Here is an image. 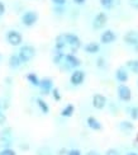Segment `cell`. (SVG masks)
<instances>
[{"mask_svg": "<svg viewBox=\"0 0 138 155\" xmlns=\"http://www.w3.org/2000/svg\"><path fill=\"white\" fill-rule=\"evenodd\" d=\"M34 56H36V48L33 46H30V45L22 46L21 50H19V54H18V57H19V60H21L22 64L30 61Z\"/></svg>", "mask_w": 138, "mask_h": 155, "instance_id": "obj_1", "label": "cell"}, {"mask_svg": "<svg viewBox=\"0 0 138 155\" xmlns=\"http://www.w3.org/2000/svg\"><path fill=\"white\" fill-rule=\"evenodd\" d=\"M65 38H66V43L71 47V52L75 54L81 46L80 38H79L76 35H74V33H65Z\"/></svg>", "mask_w": 138, "mask_h": 155, "instance_id": "obj_2", "label": "cell"}, {"mask_svg": "<svg viewBox=\"0 0 138 155\" xmlns=\"http://www.w3.org/2000/svg\"><path fill=\"white\" fill-rule=\"evenodd\" d=\"M38 21V14L33 10H29V12H25L24 14L22 15V23L27 27H32Z\"/></svg>", "mask_w": 138, "mask_h": 155, "instance_id": "obj_3", "label": "cell"}, {"mask_svg": "<svg viewBox=\"0 0 138 155\" xmlns=\"http://www.w3.org/2000/svg\"><path fill=\"white\" fill-rule=\"evenodd\" d=\"M6 41H8V43L11 45V46H19L23 41V37L17 31H9L8 35H6Z\"/></svg>", "mask_w": 138, "mask_h": 155, "instance_id": "obj_4", "label": "cell"}, {"mask_svg": "<svg viewBox=\"0 0 138 155\" xmlns=\"http://www.w3.org/2000/svg\"><path fill=\"white\" fill-rule=\"evenodd\" d=\"M107 22H108L107 14H105V13H99V14H96V17L94 18L93 27H94V29H101L105 27Z\"/></svg>", "mask_w": 138, "mask_h": 155, "instance_id": "obj_5", "label": "cell"}, {"mask_svg": "<svg viewBox=\"0 0 138 155\" xmlns=\"http://www.w3.org/2000/svg\"><path fill=\"white\" fill-rule=\"evenodd\" d=\"M85 80V73L82 71V70H75L74 73L71 74L70 76V81L72 85H81V84L84 83Z\"/></svg>", "mask_w": 138, "mask_h": 155, "instance_id": "obj_6", "label": "cell"}, {"mask_svg": "<svg viewBox=\"0 0 138 155\" xmlns=\"http://www.w3.org/2000/svg\"><path fill=\"white\" fill-rule=\"evenodd\" d=\"M0 144L5 147H9L11 144V130L10 128H5L0 132Z\"/></svg>", "mask_w": 138, "mask_h": 155, "instance_id": "obj_7", "label": "cell"}, {"mask_svg": "<svg viewBox=\"0 0 138 155\" xmlns=\"http://www.w3.org/2000/svg\"><path fill=\"white\" fill-rule=\"evenodd\" d=\"M39 88H41V92L42 94H50V92L52 90V88H53V81H52V79H50V78H44V79L39 80Z\"/></svg>", "mask_w": 138, "mask_h": 155, "instance_id": "obj_8", "label": "cell"}, {"mask_svg": "<svg viewBox=\"0 0 138 155\" xmlns=\"http://www.w3.org/2000/svg\"><path fill=\"white\" fill-rule=\"evenodd\" d=\"M118 97L124 102H129L130 98H132V92H130V89L127 85L122 84V85L118 87Z\"/></svg>", "mask_w": 138, "mask_h": 155, "instance_id": "obj_9", "label": "cell"}, {"mask_svg": "<svg viewBox=\"0 0 138 155\" xmlns=\"http://www.w3.org/2000/svg\"><path fill=\"white\" fill-rule=\"evenodd\" d=\"M65 64L67 65L69 69H75L81 65V61L74 54H69V55H65Z\"/></svg>", "mask_w": 138, "mask_h": 155, "instance_id": "obj_10", "label": "cell"}, {"mask_svg": "<svg viewBox=\"0 0 138 155\" xmlns=\"http://www.w3.org/2000/svg\"><path fill=\"white\" fill-rule=\"evenodd\" d=\"M124 42L130 46H136L138 45V32L137 31H129L128 33L124 36Z\"/></svg>", "mask_w": 138, "mask_h": 155, "instance_id": "obj_11", "label": "cell"}, {"mask_svg": "<svg viewBox=\"0 0 138 155\" xmlns=\"http://www.w3.org/2000/svg\"><path fill=\"white\" fill-rule=\"evenodd\" d=\"M107 104V98L103 94H94L93 97V106L96 109H103Z\"/></svg>", "mask_w": 138, "mask_h": 155, "instance_id": "obj_12", "label": "cell"}, {"mask_svg": "<svg viewBox=\"0 0 138 155\" xmlns=\"http://www.w3.org/2000/svg\"><path fill=\"white\" fill-rule=\"evenodd\" d=\"M115 33L113 31H110V29H107L104 32V33L100 36V41H101V43H104V45H109V43H113L114 41H115Z\"/></svg>", "mask_w": 138, "mask_h": 155, "instance_id": "obj_13", "label": "cell"}, {"mask_svg": "<svg viewBox=\"0 0 138 155\" xmlns=\"http://www.w3.org/2000/svg\"><path fill=\"white\" fill-rule=\"evenodd\" d=\"M86 124L91 130H94V131H100L101 130V124L95 117H88Z\"/></svg>", "mask_w": 138, "mask_h": 155, "instance_id": "obj_14", "label": "cell"}, {"mask_svg": "<svg viewBox=\"0 0 138 155\" xmlns=\"http://www.w3.org/2000/svg\"><path fill=\"white\" fill-rule=\"evenodd\" d=\"M66 38H65V35H58L56 37V50L57 51H62L65 47H66Z\"/></svg>", "mask_w": 138, "mask_h": 155, "instance_id": "obj_15", "label": "cell"}, {"mask_svg": "<svg viewBox=\"0 0 138 155\" xmlns=\"http://www.w3.org/2000/svg\"><path fill=\"white\" fill-rule=\"evenodd\" d=\"M85 51H86L88 54H98L100 51V46L96 42H90L85 46Z\"/></svg>", "mask_w": 138, "mask_h": 155, "instance_id": "obj_16", "label": "cell"}, {"mask_svg": "<svg viewBox=\"0 0 138 155\" xmlns=\"http://www.w3.org/2000/svg\"><path fill=\"white\" fill-rule=\"evenodd\" d=\"M115 76H117L118 81H120V83H126L128 80V74L124 69H118L115 73Z\"/></svg>", "mask_w": 138, "mask_h": 155, "instance_id": "obj_17", "label": "cell"}, {"mask_svg": "<svg viewBox=\"0 0 138 155\" xmlns=\"http://www.w3.org/2000/svg\"><path fill=\"white\" fill-rule=\"evenodd\" d=\"M21 60H19V57H18V55H11L10 57H9V66L11 68V69H17V68H19L21 66Z\"/></svg>", "mask_w": 138, "mask_h": 155, "instance_id": "obj_18", "label": "cell"}, {"mask_svg": "<svg viewBox=\"0 0 138 155\" xmlns=\"http://www.w3.org/2000/svg\"><path fill=\"white\" fill-rule=\"evenodd\" d=\"M74 112H75V107L72 104H67L61 111V116H62V117H71V116L74 114Z\"/></svg>", "mask_w": 138, "mask_h": 155, "instance_id": "obj_19", "label": "cell"}, {"mask_svg": "<svg viewBox=\"0 0 138 155\" xmlns=\"http://www.w3.org/2000/svg\"><path fill=\"white\" fill-rule=\"evenodd\" d=\"M37 104H38V107H39V109L42 111V113H44V114H47L48 112H50V107H48V104L46 103L42 98H37Z\"/></svg>", "mask_w": 138, "mask_h": 155, "instance_id": "obj_20", "label": "cell"}, {"mask_svg": "<svg viewBox=\"0 0 138 155\" xmlns=\"http://www.w3.org/2000/svg\"><path fill=\"white\" fill-rule=\"evenodd\" d=\"M27 80L32 84V85H34V87H38L39 85V79H38V76L34 73H29L27 75Z\"/></svg>", "mask_w": 138, "mask_h": 155, "instance_id": "obj_21", "label": "cell"}, {"mask_svg": "<svg viewBox=\"0 0 138 155\" xmlns=\"http://www.w3.org/2000/svg\"><path fill=\"white\" fill-rule=\"evenodd\" d=\"M133 128H134V126H133V124H130V122H128V121L120 122V130H123L124 132H130Z\"/></svg>", "mask_w": 138, "mask_h": 155, "instance_id": "obj_22", "label": "cell"}, {"mask_svg": "<svg viewBox=\"0 0 138 155\" xmlns=\"http://www.w3.org/2000/svg\"><path fill=\"white\" fill-rule=\"evenodd\" d=\"M127 68L132 70L134 74H138V60H129L127 62Z\"/></svg>", "mask_w": 138, "mask_h": 155, "instance_id": "obj_23", "label": "cell"}, {"mask_svg": "<svg viewBox=\"0 0 138 155\" xmlns=\"http://www.w3.org/2000/svg\"><path fill=\"white\" fill-rule=\"evenodd\" d=\"M65 60V55H63V52L62 51H57V54H56V56L53 57V62L56 64V65H61V62Z\"/></svg>", "mask_w": 138, "mask_h": 155, "instance_id": "obj_24", "label": "cell"}, {"mask_svg": "<svg viewBox=\"0 0 138 155\" xmlns=\"http://www.w3.org/2000/svg\"><path fill=\"white\" fill-rule=\"evenodd\" d=\"M113 3H114V0H100V4L104 6L105 9H110Z\"/></svg>", "mask_w": 138, "mask_h": 155, "instance_id": "obj_25", "label": "cell"}, {"mask_svg": "<svg viewBox=\"0 0 138 155\" xmlns=\"http://www.w3.org/2000/svg\"><path fill=\"white\" fill-rule=\"evenodd\" d=\"M0 155H17V153L13 149H10V147H5V149L0 151Z\"/></svg>", "mask_w": 138, "mask_h": 155, "instance_id": "obj_26", "label": "cell"}, {"mask_svg": "<svg viewBox=\"0 0 138 155\" xmlns=\"http://www.w3.org/2000/svg\"><path fill=\"white\" fill-rule=\"evenodd\" d=\"M52 95H53V98H55V101H61V94H60V90H58L57 88H55V89H52Z\"/></svg>", "mask_w": 138, "mask_h": 155, "instance_id": "obj_27", "label": "cell"}, {"mask_svg": "<svg viewBox=\"0 0 138 155\" xmlns=\"http://www.w3.org/2000/svg\"><path fill=\"white\" fill-rule=\"evenodd\" d=\"M130 117H132V120H138V107H134L130 109Z\"/></svg>", "mask_w": 138, "mask_h": 155, "instance_id": "obj_28", "label": "cell"}, {"mask_svg": "<svg viewBox=\"0 0 138 155\" xmlns=\"http://www.w3.org/2000/svg\"><path fill=\"white\" fill-rule=\"evenodd\" d=\"M5 122H6V116L2 109H0V125H4Z\"/></svg>", "mask_w": 138, "mask_h": 155, "instance_id": "obj_29", "label": "cell"}, {"mask_svg": "<svg viewBox=\"0 0 138 155\" xmlns=\"http://www.w3.org/2000/svg\"><path fill=\"white\" fill-rule=\"evenodd\" d=\"M129 2V5L132 6L134 9H138V0H128Z\"/></svg>", "mask_w": 138, "mask_h": 155, "instance_id": "obj_30", "label": "cell"}, {"mask_svg": "<svg viewBox=\"0 0 138 155\" xmlns=\"http://www.w3.org/2000/svg\"><path fill=\"white\" fill-rule=\"evenodd\" d=\"M105 155H119V153H118V150H115V149H109V150H107Z\"/></svg>", "mask_w": 138, "mask_h": 155, "instance_id": "obj_31", "label": "cell"}, {"mask_svg": "<svg viewBox=\"0 0 138 155\" xmlns=\"http://www.w3.org/2000/svg\"><path fill=\"white\" fill-rule=\"evenodd\" d=\"M67 155H81L80 150H77V149H72L70 151H67Z\"/></svg>", "mask_w": 138, "mask_h": 155, "instance_id": "obj_32", "label": "cell"}, {"mask_svg": "<svg viewBox=\"0 0 138 155\" xmlns=\"http://www.w3.org/2000/svg\"><path fill=\"white\" fill-rule=\"evenodd\" d=\"M52 3L56 4V5H63L66 3V0H52Z\"/></svg>", "mask_w": 138, "mask_h": 155, "instance_id": "obj_33", "label": "cell"}, {"mask_svg": "<svg viewBox=\"0 0 138 155\" xmlns=\"http://www.w3.org/2000/svg\"><path fill=\"white\" fill-rule=\"evenodd\" d=\"M4 13H5V5L0 2V17L4 15Z\"/></svg>", "mask_w": 138, "mask_h": 155, "instance_id": "obj_34", "label": "cell"}, {"mask_svg": "<svg viewBox=\"0 0 138 155\" xmlns=\"http://www.w3.org/2000/svg\"><path fill=\"white\" fill-rule=\"evenodd\" d=\"M104 65H105V62H104V59H103V57L98 59V66H99V68H103Z\"/></svg>", "mask_w": 138, "mask_h": 155, "instance_id": "obj_35", "label": "cell"}, {"mask_svg": "<svg viewBox=\"0 0 138 155\" xmlns=\"http://www.w3.org/2000/svg\"><path fill=\"white\" fill-rule=\"evenodd\" d=\"M86 155H100L98 151H95V150H90L89 153H86Z\"/></svg>", "mask_w": 138, "mask_h": 155, "instance_id": "obj_36", "label": "cell"}, {"mask_svg": "<svg viewBox=\"0 0 138 155\" xmlns=\"http://www.w3.org/2000/svg\"><path fill=\"white\" fill-rule=\"evenodd\" d=\"M86 0H74V3H76V4H79V5H81V4H84Z\"/></svg>", "mask_w": 138, "mask_h": 155, "instance_id": "obj_37", "label": "cell"}, {"mask_svg": "<svg viewBox=\"0 0 138 155\" xmlns=\"http://www.w3.org/2000/svg\"><path fill=\"white\" fill-rule=\"evenodd\" d=\"M66 153H67V151H66V149H61V150H60V153H58V155H65Z\"/></svg>", "mask_w": 138, "mask_h": 155, "instance_id": "obj_38", "label": "cell"}, {"mask_svg": "<svg viewBox=\"0 0 138 155\" xmlns=\"http://www.w3.org/2000/svg\"><path fill=\"white\" fill-rule=\"evenodd\" d=\"M56 12L57 13H63V8H56Z\"/></svg>", "mask_w": 138, "mask_h": 155, "instance_id": "obj_39", "label": "cell"}, {"mask_svg": "<svg viewBox=\"0 0 138 155\" xmlns=\"http://www.w3.org/2000/svg\"><path fill=\"white\" fill-rule=\"evenodd\" d=\"M127 155H137V154H136V153H128Z\"/></svg>", "mask_w": 138, "mask_h": 155, "instance_id": "obj_40", "label": "cell"}, {"mask_svg": "<svg viewBox=\"0 0 138 155\" xmlns=\"http://www.w3.org/2000/svg\"><path fill=\"white\" fill-rule=\"evenodd\" d=\"M134 47H136V52H138V45H136Z\"/></svg>", "mask_w": 138, "mask_h": 155, "instance_id": "obj_41", "label": "cell"}, {"mask_svg": "<svg viewBox=\"0 0 138 155\" xmlns=\"http://www.w3.org/2000/svg\"><path fill=\"white\" fill-rule=\"evenodd\" d=\"M3 108V103H2V101H0V109Z\"/></svg>", "mask_w": 138, "mask_h": 155, "instance_id": "obj_42", "label": "cell"}, {"mask_svg": "<svg viewBox=\"0 0 138 155\" xmlns=\"http://www.w3.org/2000/svg\"><path fill=\"white\" fill-rule=\"evenodd\" d=\"M137 141H138V135H137Z\"/></svg>", "mask_w": 138, "mask_h": 155, "instance_id": "obj_43", "label": "cell"}]
</instances>
